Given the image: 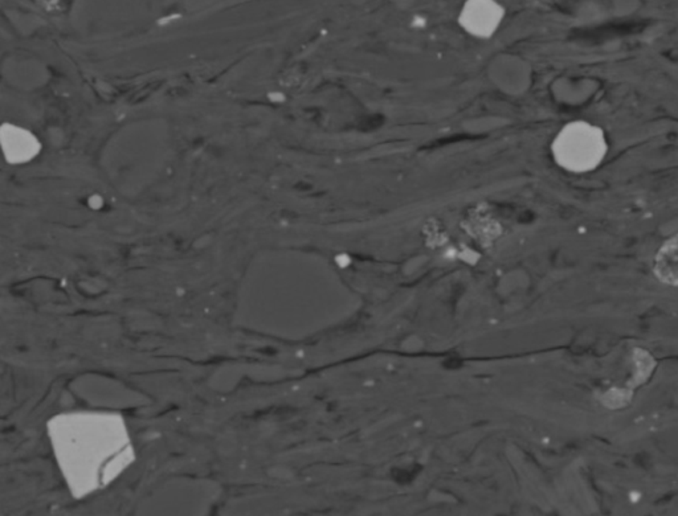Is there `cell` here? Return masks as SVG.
<instances>
[{
  "instance_id": "6da1fadb",
  "label": "cell",
  "mask_w": 678,
  "mask_h": 516,
  "mask_svg": "<svg viewBox=\"0 0 678 516\" xmlns=\"http://www.w3.org/2000/svg\"><path fill=\"white\" fill-rule=\"evenodd\" d=\"M562 168L581 173L596 168L607 154V142L599 128L587 122H572L560 130L551 146Z\"/></svg>"
},
{
  "instance_id": "7a4b0ae2",
  "label": "cell",
  "mask_w": 678,
  "mask_h": 516,
  "mask_svg": "<svg viewBox=\"0 0 678 516\" xmlns=\"http://www.w3.org/2000/svg\"><path fill=\"white\" fill-rule=\"evenodd\" d=\"M504 15V8L495 0H466L459 23L474 37L489 39L498 30Z\"/></svg>"
},
{
  "instance_id": "3957f363",
  "label": "cell",
  "mask_w": 678,
  "mask_h": 516,
  "mask_svg": "<svg viewBox=\"0 0 678 516\" xmlns=\"http://www.w3.org/2000/svg\"><path fill=\"white\" fill-rule=\"evenodd\" d=\"M1 147L8 163H25L31 161L39 152L40 145L27 130L4 125L1 128Z\"/></svg>"
},
{
  "instance_id": "277c9868",
  "label": "cell",
  "mask_w": 678,
  "mask_h": 516,
  "mask_svg": "<svg viewBox=\"0 0 678 516\" xmlns=\"http://www.w3.org/2000/svg\"><path fill=\"white\" fill-rule=\"evenodd\" d=\"M655 274L661 282L670 286H678V235L672 237L658 250Z\"/></svg>"
}]
</instances>
